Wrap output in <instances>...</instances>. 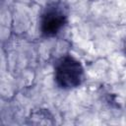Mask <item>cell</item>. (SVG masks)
<instances>
[{
	"label": "cell",
	"mask_w": 126,
	"mask_h": 126,
	"mask_svg": "<svg viewBox=\"0 0 126 126\" xmlns=\"http://www.w3.org/2000/svg\"><path fill=\"white\" fill-rule=\"evenodd\" d=\"M55 82L61 89L70 90L82 85L85 73L82 64L73 57L62 58L55 67Z\"/></svg>",
	"instance_id": "1"
},
{
	"label": "cell",
	"mask_w": 126,
	"mask_h": 126,
	"mask_svg": "<svg viewBox=\"0 0 126 126\" xmlns=\"http://www.w3.org/2000/svg\"><path fill=\"white\" fill-rule=\"evenodd\" d=\"M65 23L66 15L61 9L56 7L47 8L41 18V32L45 36H53L60 32Z\"/></svg>",
	"instance_id": "2"
},
{
	"label": "cell",
	"mask_w": 126,
	"mask_h": 126,
	"mask_svg": "<svg viewBox=\"0 0 126 126\" xmlns=\"http://www.w3.org/2000/svg\"><path fill=\"white\" fill-rule=\"evenodd\" d=\"M123 50H124V53L126 54V39L124 40V43H123Z\"/></svg>",
	"instance_id": "3"
}]
</instances>
